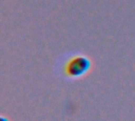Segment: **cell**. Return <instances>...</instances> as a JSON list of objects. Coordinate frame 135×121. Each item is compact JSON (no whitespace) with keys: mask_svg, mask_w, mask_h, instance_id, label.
<instances>
[{"mask_svg":"<svg viewBox=\"0 0 135 121\" xmlns=\"http://www.w3.org/2000/svg\"><path fill=\"white\" fill-rule=\"evenodd\" d=\"M89 61L85 57H75L66 65V74L70 76H79L89 69Z\"/></svg>","mask_w":135,"mask_h":121,"instance_id":"1","label":"cell"}]
</instances>
